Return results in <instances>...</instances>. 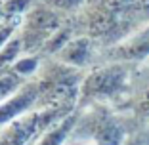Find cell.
Returning <instances> with one entry per match:
<instances>
[{
  "mask_svg": "<svg viewBox=\"0 0 149 145\" xmlns=\"http://www.w3.org/2000/svg\"><path fill=\"white\" fill-rule=\"evenodd\" d=\"M124 53H126L128 57H140V56L149 53V31H145L143 35H140V36H136V38L126 46V52Z\"/></svg>",
  "mask_w": 149,
  "mask_h": 145,
  "instance_id": "6",
  "label": "cell"
},
{
  "mask_svg": "<svg viewBox=\"0 0 149 145\" xmlns=\"http://www.w3.org/2000/svg\"><path fill=\"white\" fill-rule=\"evenodd\" d=\"M56 27V17H54L50 12H44V10H36L35 15L29 21V29H27V38L29 36H35V40L44 38L50 31H54Z\"/></svg>",
  "mask_w": 149,
  "mask_h": 145,
  "instance_id": "3",
  "label": "cell"
},
{
  "mask_svg": "<svg viewBox=\"0 0 149 145\" xmlns=\"http://www.w3.org/2000/svg\"><path fill=\"white\" fill-rule=\"evenodd\" d=\"M27 4H29V0H13V2H10V4L6 6V10H8V12H12L13 15H15V12L19 13Z\"/></svg>",
  "mask_w": 149,
  "mask_h": 145,
  "instance_id": "10",
  "label": "cell"
},
{
  "mask_svg": "<svg viewBox=\"0 0 149 145\" xmlns=\"http://www.w3.org/2000/svg\"><path fill=\"white\" fill-rule=\"evenodd\" d=\"M63 56L69 63H84L88 57V40L80 38L74 44H67Z\"/></svg>",
  "mask_w": 149,
  "mask_h": 145,
  "instance_id": "5",
  "label": "cell"
},
{
  "mask_svg": "<svg viewBox=\"0 0 149 145\" xmlns=\"http://www.w3.org/2000/svg\"><path fill=\"white\" fill-rule=\"evenodd\" d=\"M0 17H2V8H0Z\"/></svg>",
  "mask_w": 149,
  "mask_h": 145,
  "instance_id": "13",
  "label": "cell"
},
{
  "mask_svg": "<svg viewBox=\"0 0 149 145\" xmlns=\"http://www.w3.org/2000/svg\"><path fill=\"white\" fill-rule=\"evenodd\" d=\"M15 86H17V78L15 76H8V75L0 76V99H4Z\"/></svg>",
  "mask_w": 149,
  "mask_h": 145,
  "instance_id": "8",
  "label": "cell"
},
{
  "mask_svg": "<svg viewBox=\"0 0 149 145\" xmlns=\"http://www.w3.org/2000/svg\"><path fill=\"white\" fill-rule=\"evenodd\" d=\"M97 145H123L124 132L117 122H103L94 134Z\"/></svg>",
  "mask_w": 149,
  "mask_h": 145,
  "instance_id": "4",
  "label": "cell"
},
{
  "mask_svg": "<svg viewBox=\"0 0 149 145\" xmlns=\"http://www.w3.org/2000/svg\"><path fill=\"white\" fill-rule=\"evenodd\" d=\"M13 27H15V21H13L10 27H4V29H0V46L6 44V40L10 38V35H12V31H13Z\"/></svg>",
  "mask_w": 149,
  "mask_h": 145,
  "instance_id": "11",
  "label": "cell"
},
{
  "mask_svg": "<svg viewBox=\"0 0 149 145\" xmlns=\"http://www.w3.org/2000/svg\"><path fill=\"white\" fill-rule=\"evenodd\" d=\"M19 50H21V40H12V42H8V44L4 46V50L0 52V67L6 65L8 61H13V57L19 53Z\"/></svg>",
  "mask_w": 149,
  "mask_h": 145,
  "instance_id": "7",
  "label": "cell"
},
{
  "mask_svg": "<svg viewBox=\"0 0 149 145\" xmlns=\"http://www.w3.org/2000/svg\"><path fill=\"white\" fill-rule=\"evenodd\" d=\"M80 0H54V4L59 6V8H71V6L79 4Z\"/></svg>",
  "mask_w": 149,
  "mask_h": 145,
  "instance_id": "12",
  "label": "cell"
},
{
  "mask_svg": "<svg viewBox=\"0 0 149 145\" xmlns=\"http://www.w3.org/2000/svg\"><path fill=\"white\" fill-rule=\"evenodd\" d=\"M13 69L17 71V75H31L33 71L36 69V59H31V57H27V59H21L13 65Z\"/></svg>",
  "mask_w": 149,
  "mask_h": 145,
  "instance_id": "9",
  "label": "cell"
},
{
  "mask_svg": "<svg viewBox=\"0 0 149 145\" xmlns=\"http://www.w3.org/2000/svg\"><path fill=\"white\" fill-rule=\"evenodd\" d=\"M35 96H36V92H35V88L31 86V88L23 90L19 96H15V97H12V99L4 101V103L0 105V124H6L8 120H12L17 113L25 111L27 107L33 103Z\"/></svg>",
  "mask_w": 149,
  "mask_h": 145,
  "instance_id": "2",
  "label": "cell"
},
{
  "mask_svg": "<svg viewBox=\"0 0 149 145\" xmlns=\"http://www.w3.org/2000/svg\"><path fill=\"white\" fill-rule=\"evenodd\" d=\"M124 73L120 69H105L101 73L90 76V80L84 86V92L94 94V96H107V94H113L115 90H118L120 82H123Z\"/></svg>",
  "mask_w": 149,
  "mask_h": 145,
  "instance_id": "1",
  "label": "cell"
}]
</instances>
